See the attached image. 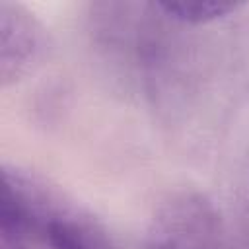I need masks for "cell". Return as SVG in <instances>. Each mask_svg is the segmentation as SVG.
<instances>
[{"instance_id": "obj_3", "label": "cell", "mask_w": 249, "mask_h": 249, "mask_svg": "<svg viewBox=\"0 0 249 249\" xmlns=\"http://www.w3.org/2000/svg\"><path fill=\"white\" fill-rule=\"evenodd\" d=\"M47 53L43 25L23 6L0 2V80L8 88L25 78Z\"/></svg>"}, {"instance_id": "obj_4", "label": "cell", "mask_w": 249, "mask_h": 249, "mask_svg": "<svg viewBox=\"0 0 249 249\" xmlns=\"http://www.w3.org/2000/svg\"><path fill=\"white\" fill-rule=\"evenodd\" d=\"M152 8L181 25H202L235 14L241 4L233 2H156Z\"/></svg>"}, {"instance_id": "obj_2", "label": "cell", "mask_w": 249, "mask_h": 249, "mask_svg": "<svg viewBox=\"0 0 249 249\" xmlns=\"http://www.w3.org/2000/svg\"><path fill=\"white\" fill-rule=\"evenodd\" d=\"M144 249H233L216 206L198 193H175L154 212Z\"/></svg>"}, {"instance_id": "obj_1", "label": "cell", "mask_w": 249, "mask_h": 249, "mask_svg": "<svg viewBox=\"0 0 249 249\" xmlns=\"http://www.w3.org/2000/svg\"><path fill=\"white\" fill-rule=\"evenodd\" d=\"M0 249H113L103 231L37 177L2 169Z\"/></svg>"}]
</instances>
